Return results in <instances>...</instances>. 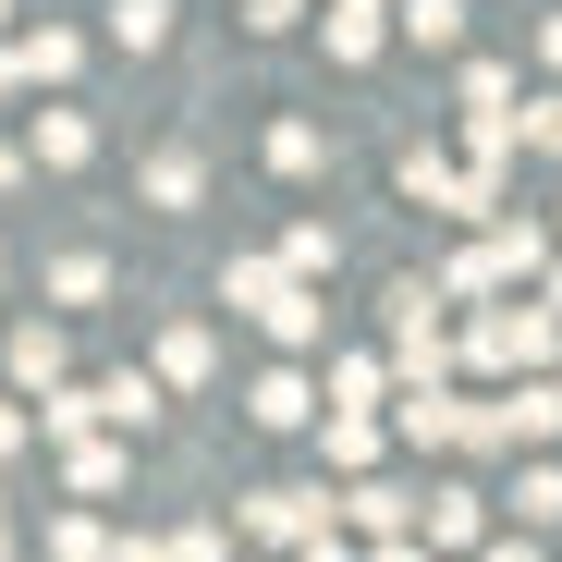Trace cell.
<instances>
[{
  "mask_svg": "<svg viewBox=\"0 0 562 562\" xmlns=\"http://www.w3.org/2000/svg\"><path fill=\"white\" fill-rule=\"evenodd\" d=\"M490 428H502V440H550V428H562V392H538V380H526V392H514Z\"/></svg>",
  "mask_w": 562,
  "mask_h": 562,
  "instance_id": "obj_2",
  "label": "cell"
},
{
  "mask_svg": "<svg viewBox=\"0 0 562 562\" xmlns=\"http://www.w3.org/2000/svg\"><path fill=\"white\" fill-rule=\"evenodd\" d=\"M526 135H538V147L562 159V99H538V123H526Z\"/></svg>",
  "mask_w": 562,
  "mask_h": 562,
  "instance_id": "obj_5",
  "label": "cell"
},
{
  "mask_svg": "<svg viewBox=\"0 0 562 562\" xmlns=\"http://www.w3.org/2000/svg\"><path fill=\"white\" fill-rule=\"evenodd\" d=\"M428 538H477V490H440L428 502Z\"/></svg>",
  "mask_w": 562,
  "mask_h": 562,
  "instance_id": "obj_3",
  "label": "cell"
},
{
  "mask_svg": "<svg viewBox=\"0 0 562 562\" xmlns=\"http://www.w3.org/2000/svg\"><path fill=\"white\" fill-rule=\"evenodd\" d=\"M550 342H562V330H550L538 306H526V318H477V355H490V367H538Z\"/></svg>",
  "mask_w": 562,
  "mask_h": 562,
  "instance_id": "obj_1",
  "label": "cell"
},
{
  "mask_svg": "<svg viewBox=\"0 0 562 562\" xmlns=\"http://www.w3.org/2000/svg\"><path fill=\"white\" fill-rule=\"evenodd\" d=\"M514 514H526V526H550V514H562V464H538V477L514 490Z\"/></svg>",
  "mask_w": 562,
  "mask_h": 562,
  "instance_id": "obj_4",
  "label": "cell"
},
{
  "mask_svg": "<svg viewBox=\"0 0 562 562\" xmlns=\"http://www.w3.org/2000/svg\"><path fill=\"white\" fill-rule=\"evenodd\" d=\"M538 49H550V61H562V13H550V25H538Z\"/></svg>",
  "mask_w": 562,
  "mask_h": 562,
  "instance_id": "obj_6",
  "label": "cell"
},
{
  "mask_svg": "<svg viewBox=\"0 0 562 562\" xmlns=\"http://www.w3.org/2000/svg\"><path fill=\"white\" fill-rule=\"evenodd\" d=\"M490 562H538V550H490Z\"/></svg>",
  "mask_w": 562,
  "mask_h": 562,
  "instance_id": "obj_7",
  "label": "cell"
},
{
  "mask_svg": "<svg viewBox=\"0 0 562 562\" xmlns=\"http://www.w3.org/2000/svg\"><path fill=\"white\" fill-rule=\"evenodd\" d=\"M550 306H562V281H550Z\"/></svg>",
  "mask_w": 562,
  "mask_h": 562,
  "instance_id": "obj_8",
  "label": "cell"
}]
</instances>
